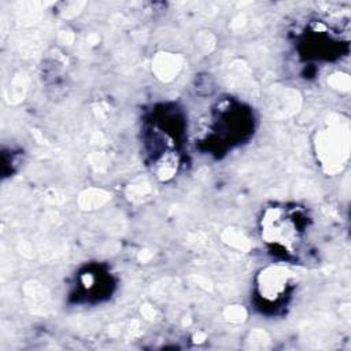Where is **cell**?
I'll use <instances>...</instances> for the list:
<instances>
[{"label": "cell", "instance_id": "obj_1", "mask_svg": "<svg viewBox=\"0 0 351 351\" xmlns=\"http://www.w3.org/2000/svg\"><path fill=\"white\" fill-rule=\"evenodd\" d=\"M262 236L267 243L292 250L300 239V225L287 210L271 208L262 219Z\"/></svg>", "mask_w": 351, "mask_h": 351}]
</instances>
